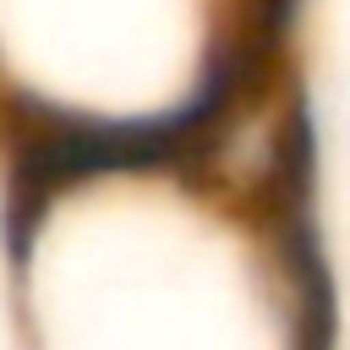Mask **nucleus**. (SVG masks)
I'll return each mask as SVG.
<instances>
[{
	"mask_svg": "<svg viewBox=\"0 0 350 350\" xmlns=\"http://www.w3.org/2000/svg\"><path fill=\"white\" fill-rule=\"evenodd\" d=\"M339 148L350 153V82H345V93H339Z\"/></svg>",
	"mask_w": 350,
	"mask_h": 350,
	"instance_id": "1",
	"label": "nucleus"
}]
</instances>
